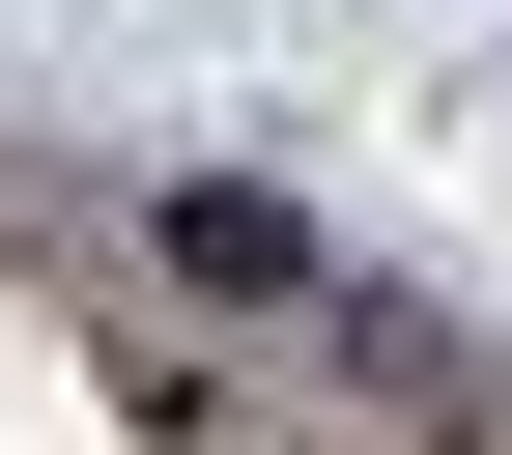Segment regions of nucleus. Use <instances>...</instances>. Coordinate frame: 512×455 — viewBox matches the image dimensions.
<instances>
[{
  "instance_id": "f257e3e1",
  "label": "nucleus",
  "mask_w": 512,
  "mask_h": 455,
  "mask_svg": "<svg viewBox=\"0 0 512 455\" xmlns=\"http://www.w3.org/2000/svg\"><path fill=\"white\" fill-rule=\"evenodd\" d=\"M171 285L200 313H313V228L256 200V171H200V200H171Z\"/></svg>"
}]
</instances>
